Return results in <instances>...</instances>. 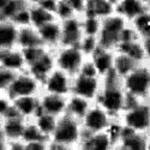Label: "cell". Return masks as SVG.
I'll return each instance as SVG.
<instances>
[{"instance_id":"obj_24","label":"cell","mask_w":150,"mask_h":150,"mask_svg":"<svg viewBox=\"0 0 150 150\" xmlns=\"http://www.w3.org/2000/svg\"><path fill=\"white\" fill-rule=\"evenodd\" d=\"M115 51L129 55L134 61L138 62V64L149 62L148 58H146V53H145V49H144L142 39H137V40L129 41V42H121L118 46V48L115 49Z\"/></svg>"},{"instance_id":"obj_11","label":"cell","mask_w":150,"mask_h":150,"mask_svg":"<svg viewBox=\"0 0 150 150\" xmlns=\"http://www.w3.org/2000/svg\"><path fill=\"white\" fill-rule=\"evenodd\" d=\"M27 120L21 117L0 119V149L6 150L11 142L22 141Z\"/></svg>"},{"instance_id":"obj_34","label":"cell","mask_w":150,"mask_h":150,"mask_svg":"<svg viewBox=\"0 0 150 150\" xmlns=\"http://www.w3.org/2000/svg\"><path fill=\"white\" fill-rule=\"evenodd\" d=\"M78 46L88 58L91 57L100 47L97 36H90V35H84V37L82 39V41Z\"/></svg>"},{"instance_id":"obj_26","label":"cell","mask_w":150,"mask_h":150,"mask_svg":"<svg viewBox=\"0 0 150 150\" xmlns=\"http://www.w3.org/2000/svg\"><path fill=\"white\" fill-rule=\"evenodd\" d=\"M29 13H30V25L35 27L36 29L41 28L42 25L54 19H58L54 12L49 11L48 8H46L40 4H30Z\"/></svg>"},{"instance_id":"obj_38","label":"cell","mask_w":150,"mask_h":150,"mask_svg":"<svg viewBox=\"0 0 150 150\" xmlns=\"http://www.w3.org/2000/svg\"><path fill=\"white\" fill-rule=\"evenodd\" d=\"M28 1H29L30 4H39V3L42 1V0H28Z\"/></svg>"},{"instance_id":"obj_3","label":"cell","mask_w":150,"mask_h":150,"mask_svg":"<svg viewBox=\"0 0 150 150\" xmlns=\"http://www.w3.org/2000/svg\"><path fill=\"white\" fill-rule=\"evenodd\" d=\"M129 96V95H127ZM125 127L150 134V103L127 97V106L118 118Z\"/></svg>"},{"instance_id":"obj_31","label":"cell","mask_w":150,"mask_h":150,"mask_svg":"<svg viewBox=\"0 0 150 150\" xmlns=\"http://www.w3.org/2000/svg\"><path fill=\"white\" fill-rule=\"evenodd\" d=\"M41 139H47L49 141L48 138L40 132L39 127L36 126V124L33 121V120H29L27 121L25 124V127H24V131H23V136H22V141L23 143H29V142H34V141H41Z\"/></svg>"},{"instance_id":"obj_25","label":"cell","mask_w":150,"mask_h":150,"mask_svg":"<svg viewBox=\"0 0 150 150\" xmlns=\"http://www.w3.org/2000/svg\"><path fill=\"white\" fill-rule=\"evenodd\" d=\"M93 103L94 102L89 101V100H86L84 97L71 94L70 96H67L66 114L82 120V118L86 114V112L89 110V108L91 107Z\"/></svg>"},{"instance_id":"obj_8","label":"cell","mask_w":150,"mask_h":150,"mask_svg":"<svg viewBox=\"0 0 150 150\" xmlns=\"http://www.w3.org/2000/svg\"><path fill=\"white\" fill-rule=\"evenodd\" d=\"M113 119L114 118L105 108H102L98 103L94 102L89 110L86 112V114L82 118L81 122L84 133H97L107 131Z\"/></svg>"},{"instance_id":"obj_13","label":"cell","mask_w":150,"mask_h":150,"mask_svg":"<svg viewBox=\"0 0 150 150\" xmlns=\"http://www.w3.org/2000/svg\"><path fill=\"white\" fill-rule=\"evenodd\" d=\"M40 101V112L46 114H51L57 118H60L66 113V105H67V97L61 96L52 93L41 91L39 95Z\"/></svg>"},{"instance_id":"obj_16","label":"cell","mask_w":150,"mask_h":150,"mask_svg":"<svg viewBox=\"0 0 150 150\" xmlns=\"http://www.w3.org/2000/svg\"><path fill=\"white\" fill-rule=\"evenodd\" d=\"M0 69H6L13 72L27 70V61L21 48L0 49Z\"/></svg>"},{"instance_id":"obj_23","label":"cell","mask_w":150,"mask_h":150,"mask_svg":"<svg viewBox=\"0 0 150 150\" xmlns=\"http://www.w3.org/2000/svg\"><path fill=\"white\" fill-rule=\"evenodd\" d=\"M117 0H86L84 15L105 18L115 12Z\"/></svg>"},{"instance_id":"obj_4","label":"cell","mask_w":150,"mask_h":150,"mask_svg":"<svg viewBox=\"0 0 150 150\" xmlns=\"http://www.w3.org/2000/svg\"><path fill=\"white\" fill-rule=\"evenodd\" d=\"M121 82L129 96L138 101H148L150 98V62L139 64Z\"/></svg>"},{"instance_id":"obj_9","label":"cell","mask_w":150,"mask_h":150,"mask_svg":"<svg viewBox=\"0 0 150 150\" xmlns=\"http://www.w3.org/2000/svg\"><path fill=\"white\" fill-rule=\"evenodd\" d=\"M102 88V78L98 76H84L76 74L72 78V93L84 97L91 102H95Z\"/></svg>"},{"instance_id":"obj_1","label":"cell","mask_w":150,"mask_h":150,"mask_svg":"<svg viewBox=\"0 0 150 150\" xmlns=\"http://www.w3.org/2000/svg\"><path fill=\"white\" fill-rule=\"evenodd\" d=\"M127 97L121 78L112 71L102 78V88L95 102L105 108L114 119H118L127 106Z\"/></svg>"},{"instance_id":"obj_22","label":"cell","mask_w":150,"mask_h":150,"mask_svg":"<svg viewBox=\"0 0 150 150\" xmlns=\"http://www.w3.org/2000/svg\"><path fill=\"white\" fill-rule=\"evenodd\" d=\"M19 25L12 21H0V49L16 48L18 45Z\"/></svg>"},{"instance_id":"obj_15","label":"cell","mask_w":150,"mask_h":150,"mask_svg":"<svg viewBox=\"0 0 150 150\" xmlns=\"http://www.w3.org/2000/svg\"><path fill=\"white\" fill-rule=\"evenodd\" d=\"M150 134L137 132L124 126L115 150H146Z\"/></svg>"},{"instance_id":"obj_2","label":"cell","mask_w":150,"mask_h":150,"mask_svg":"<svg viewBox=\"0 0 150 150\" xmlns=\"http://www.w3.org/2000/svg\"><path fill=\"white\" fill-rule=\"evenodd\" d=\"M84 130L79 119L64 114L58 119L57 127L49 139L48 150H79Z\"/></svg>"},{"instance_id":"obj_36","label":"cell","mask_w":150,"mask_h":150,"mask_svg":"<svg viewBox=\"0 0 150 150\" xmlns=\"http://www.w3.org/2000/svg\"><path fill=\"white\" fill-rule=\"evenodd\" d=\"M79 73H81V74H84V76H98L97 70H96L94 62L91 61L90 58H86V60L84 61V64H83L82 67H81ZM98 77H100V76H98Z\"/></svg>"},{"instance_id":"obj_32","label":"cell","mask_w":150,"mask_h":150,"mask_svg":"<svg viewBox=\"0 0 150 150\" xmlns=\"http://www.w3.org/2000/svg\"><path fill=\"white\" fill-rule=\"evenodd\" d=\"M82 24H83L84 35L97 36V34L100 31V27H101V18L89 16V15H83Z\"/></svg>"},{"instance_id":"obj_18","label":"cell","mask_w":150,"mask_h":150,"mask_svg":"<svg viewBox=\"0 0 150 150\" xmlns=\"http://www.w3.org/2000/svg\"><path fill=\"white\" fill-rule=\"evenodd\" d=\"M37 30L45 47L49 49H57L61 45V22L59 19L49 22Z\"/></svg>"},{"instance_id":"obj_29","label":"cell","mask_w":150,"mask_h":150,"mask_svg":"<svg viewBox=\"0 0 150 150\" xmlns=\"http://www.w3.org/2000/svg\"><path fill=\"white\" fill-rule=\"evenodd\" d=\"M139 64L137 61H134L132 58L129 55L124 54L121 52L115 51L114 54V65H113V71L118 74V76L122 79L124 77H126L130 72H132Z\"/></svg>"},{"instance_id":"obj_6","label":"cell","mask_w":150,"mask_h":150,"mask_svg":"<svg viewBox=\"0 0 150 150\" xmlns=\"http://www.w3.org/2000/svg\"><path fill=\"white\" fill-rule=\"evenodd\" d=\"M55 66L69 73L70 76H76L79 73L82 65L86 60V57L79 46H65L61 45L54 49Z\"/></svg>"},{"instance_id":"obj_28","label":"cell","mask_w":150,"mask_h":150,"mask_svg":"<svg viewBox=\"0 0 150 150\" xmlns=\"http://www.w3.org/2000/svg\"><path fill=\"white\" fill-rule=\"evenodd\" d=\"M29 5L28 0H0V21H13Z\"/></svg>"},{"instance_id":"obj_33","label":"cell","mask_w":150,"mask_h":150,"mask_svg":"<svg viewBox=\"0 0 150 150\" xmlns=\"http://www.w3.org/2000/svg\"><path fill=\"white\" fill-rule=\"evenodd\" d=\"M55 16L59 21H65L67 18L78 16V15L74 12L69 0H58L57 8H55Z\"/></svg>"},{"instance_id":"obj_19","label":"cell","mask_w":150,"mask_h":150,"mask_svg":"<svg viewBox=\"0 0 150 150\" xmlns=\"http://www.w3.org/2000/svg\"><path fill=\"white\" fill-rule=\"evenodd\" d=\"M149 8L150 6L144 4L141 0H117L115 3V12L130 23Z\"/></svg>"},{"instance_id":"obj_10","label":"cell","mask_w":150,"mask_h":150,"mask_svg":"<svg viewBox=\"0 0 150 150\" xmlns=\"http://www.w3.org/2000/svg\"><path fill=\"white\" fill-rule=\"evenodd\" d=\"M72 76L55 67L42 81V91L61 96H70L72 93Z\"/></svg>"},{"instance_id":"obj_12","label":"cell","mask_w":150,"mask_h":150,"mask_svg":"<svg viewBox=\"0 0 150 150\" xmlns=\"http://www.w3.org/2000/svg\"><path fill=\"white\" fill-rule=\"evenodd\" d=\"M60 22H61V45L78 46L84 37L82 16H74Z\"/></svg>"},{"instance_id":"obj_20","label":"cell","mask_w":150,"mask_h":150,"mask_svg":"<svg viewBox=\"0 0 150 150\" xmlns=\"http://www.w3.org/2000/svg\"><path fill=\"white\" fill-rule=\"evenodd\" d=\"M13 105L17 113L24 120H33L40 113V101L37 96H22L13 100Z\"/></svg>"},{"instance_id":"obj_35","label":"cell","mask_w":150,"mask_h":150,"mask_svg":"<svg viewBox=\"0 0 150 150\" xmlns=\"http://www.w3.org/2000/svg\"><path fill=\"white\" fill-rule=\"evenodd\" d=\"M17 72L10 71L6 69H0V93L5 91L8 86L11 85Z\"/></svg>"},{"instance_id":"obj_42","label":"cell","mask_w":150,"mask_h":150,"mask_svg":"<svg viewBox=\"0 0 150 150\" xmlns=\"http://www.w3.org/2000/svg\"><path fill=\"white\" fill-rule=\"evenodd\" d=\"M149 62H150V61H149Z\"/></svg>"},{"instance_id":"obj_40","label":"cell","mask_w":150,"mask_h":150,"mask_svg":"<svg viewBox=\"0 0 150 150\" xmlns=\"http://www.w3.org/2000/svg\"><path fill=\"white\" fill-rule=\"evenodd\" d=\"M146 150H150V139H149V143H148V149Z\"/></svg>"},{"instance_id":"obj_7","label":"cell","mask_w":150,"mask_h":150,"mask_svg":"<svg viewBox=\"0 0 150 150\" xmlns=\"http://www.w3.org/2000/svg\"><path fill=\"white\" fill-rule=\"evenodd\" d=\"M42 91V83L28 70L17 72L8 88L0 93L8 96L11 100H15L22 96H37Z\"/></svg>"},{"instance_id":"obj_41","label":"cell","mask_w":150,"mask_h":150,"mask_svg":"<svg viewBox=\"0 0 150 150\" xmlns=\"http://www.w3.org/2000/svg\"><path fill=\"white\" fill-rule=\"evenodd\" d=\"M149 103H150V98H149Z\"/></svg>"},{"instance_id":"obj_27","label":"cell","mask_w":150,"mask_h":150,"mask_svg":"<svg viewBox=\"0 0 150 150\" xmlns=\"http://www.w3.org/2000/svg\"><path fill=\"white\" fill-rule=\"evenodd\" d=\"M37 46H43L39 35V30L35 27L30 25V24L19 27L17 47L21 49H27V48L37 47Z\"/></svg>"},{"instance_id":"obj_30","label":"cell","mask_w":150,"mask_h":150,"mask_svg":"<svg viewBox=\"0 0 150 150\" xmlns=\"http://www.w3.org/2000/svg\"><path fill=\"white\" fill-rule=\"evenodd\" d=\"M58 119L59 118H57L54 115L46 114V113L40 112V113L33 119V121L36 124V126L39 127L40 132L46 137V138L51 139V137H52V134L57 127Z\"/></svg>"},{"instance_id":"obj_14","label":"cell","mask_w":150,"mask_h":150,"mask_svg":"<svg viewBox=\"0 0 150 150\" xmlns=\"http://www.w3.org/2000/svg\"><path fill=\"white\" fill-rule=\"evenodd\" d=\"M55 57H54V49H49L46 48L43 53L37 58L36 60H34L31 64L28 65L27 70L34 74V76L40 79L41 83L42 81L51 73L54 69H55Z\"/></svg>"},{"instance_id":"obj_17","label":"cell","mask_w":150,"mask_h":150,"mask_svg":"<svg viewBox=\"0 0 150 150\" xmlns=\"http://www.w3.org/2000/svg\"><path fill=\"white\" fill-rule=\"evenodd\" d=\"M79 150H115V145L108 131L84 133Z\"/></svg>"},{"instance_id":"obj_21","label":"cell","mask_w":150,"mask_h":150,"mask_svg":"<svg viewBox=\"0 0 150 150\" xmlns=\"http://www.w3.org/2000/svg\"><path fill=\"white\" fill-rule=\"evenodd\" d=\"M114 54L115 51H110V49H106L102 47H98L97 51L89 57L94 65L97 70L98 76L103 78L108 73L113 71V65H114Z\"/></svg>"},{"instance_id":"obj_5","label":"cell","mask_w":150,"mask_h":150,"mask_svg":"<svg viewBox=\"0 0 150 150\" xmlns=\"http://www.w3.org/2000/svg\"><path fill=\"white\" fill-rule=\"evenodd\" d=\"M129 24L130 22L126 21L119 13H117V12L102 18L100 31L97 34L100 47L115 51L120 43L122 31Z\"/></svg>"},{"instance_id":"obj_39","label":"cell","mask_w":150,"mask_h":150,"mask_svg":"<svg viewBox=\"0 0 150 150\" xmlns=\"http://www.w3.org/2000/svg\"><path fill=\"white\" fill-rule=\"evenodd\" d=\"M141 1H143L144 4H146V5H149V6H150V0H141Z\"/></svg>"},{"instance_id":"obj_37","label":"cell","mask_w":150,"mask_h":150,"mask_svg":"<svg viewBox=\"0 0 150 150\" xmlns=\"http://www.w3.org/2000/svg\"><path fill=\"white\" fill-rule=\"evenodd\" d=\"M142 41H143V46H144L145 53H146L148 61H150V37H145V39H142Z\"/></svg>"}]
</instances>
